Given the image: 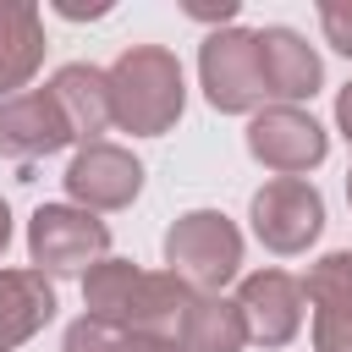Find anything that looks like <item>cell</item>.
<instances>
[{"instance_id":"obj_1","label":"cell","mask_w":352,"mask_h":352,"mask_svg":"<svg viewBox=\"0 0 352 352\" xmlns=\"http://www.w3.org/2000/svg\"><path fill=\"white\" fill-rule=\"evenodd\" d=\"M110 110L116 126L132 138H165L187 110V77L176 50L165 44H132L110 66Z\"/></svg>"},{"instance_id":"obj_2","label":"cell","mask_w":352,"mask_h":352,"mask_svg":"<svg viewBox=\"0 0 352 352\" xmlns=\"http://www.w3.org/2000/svg\"><path fill=\"white\" fill-rule=\"evenodd\" d=\"M165 264L192 292H226L242 275V231L220 209H187L165 231Z\"/></svg>"},{"instance_id":"obj_3","label":"cell","mask_w":352,"mask_h":352,"mask_svg":"<svg viewBox=\"0 0 352 352\" xmlns=\"http://www.w3.org/2000/svg\"><path fill=\"white\" fill-rule=\"evenodd\" d=\"M198 82L204 99L220 116H258L270 88H264V66H258V33L253 28H214L198 44Z\"/></svg>"},{"instance_id":"obj_4","label":"cell","mask_w":352,"mask_h":352,"mask_svg":"<svg viewBox=\"0 0 352 352\" xmlns=\"http://www.w3.org/2000/svg\"><path fill=\"white\" fill-rule=\"evenodd\" d=\"M28 258L38 275H88L110 258V226L77 204H38L28 220Z\"/></svg>"},{"instance_id":"obj_5","label":"cell","mask_w":352,"mask_h":352,"mask_svg":"<svg viewBox=\"0 0 352 352\" xmlns=\"http://www.w3.org/2000/svg\"><path fill=\"white\" fill-rule=\"evenodd\" d=\"M248 220H253V236L292 258V253H308L324 231V198L308 176H270L253 198H248Z\"/></svg>"},{"instance_id":"obj_6","label":"cell","mask_w":352,"mask_h":352,"mask_svg":"<svg viewBox=\"0 0 352 352\" xmlns=\"http://www.w3.org/2000/svg\"><path fill=\"white\" fill-rule=\"evenodd\" d=\"M248 154L275 176H308L330 154V132L302 104H264L248 116Z\"/></svg>"},{"instance_id":"obj_7","label":"cell","mask_w":352,"mask_h":352,"mask_svg":"<svg viewBox=\"0 0 352 352\" xmlns=\"http://www.w3.org/2000/svg\"><path fill=\"white\" fill-rule=\"evenodd\" d=\"M66 198L88 214H110V209H126L138 192H143V160L110 138L99 143H82L66 165Z\"/></svg>"},{"instance_id":"obj_8","label":"cell","mask_w":352,"mask_h":352,"mask_svg":"<svg viewBox=\"0 0 352 352\" xmlns=\"http://www.w3.org/2000/svg\"><path fill=\"white\" fill-rule=\"evenodd\" d=\"M236 308H242L248 341H258V346H286V341H297V330H302L308 297H302V280H297V275H286V270H253V275H242V286H236Z\"/></svg>"},{"instance_id":"obj_9","label":"cell","mask_w":352,"mask_h":352,"mask_svg":"<svg viewBox=\"0 0 352 352\" xmlns=\"http://www.w3.org/2000/svg\"><path fill=\"white\" fill-rule=\"evenodd\" d=\"M66 143H77V138H72V126H66L50 88H28L16 99H0V154L6 160L33 165V160L60 154Z\"/></svg>"},{"instance_id":"obj_10","label":"cell","mask_w":352,"mask_h":352,"mask_svg":"<svg viewBox=\"0 0 352 352\" xmlns=\"http://www.w3.org/2000/svg\"><path fill=\"white\" fill-rule=\"evenodd\" d=\"M302 297L314 308V352H352V248L324 253L308 270Z\"/></svg>"},{"instance_id":"obj_11","label":"cell","mask_w":352,"mask_h":352,"mask_svg":"<svg viewBox=\"0 0 352 352\" xmlns=\"http://www.w3.org/2000/svg\"><path fill=\"white\" fill-rule=\"evenodd\" d=\"M258 66L275 104H302L324 88V60L297 28H258Z\"/></svg>"},{"instance_id":"obj_12","label":"cell","mask_w":352,"mask_h":352,"mask_svg":"<svg viewBox=\"0 0 352 352\" xmlns=\"http://www.w3.org/2000/svg\"><path fill=\"white\" fill-rule=\"evenodd\" d=\"M50 94L72 126L77 143H99L104 126H116V110H110V72L88 66V60H66L55 77H50Z\"/></svg>"},{"instance_id":"obj_13","label":"cell","mask_w":352,"mask_h":352,"mask_svg":"<svg viewBox=\"0 0 352 352\" xmlns=\"http://www.w3.org/2000/svg\"><path fill=\"white\" fill-rule=\"evenodd\" d=\"M44 66V16L33 0H0V99L28 94Z\"/></svg>"},{"instance_id":"obj_14","label":"cell","mask_w":352,"mask_h":352,"mask_svg":"<svg viewBox=\"0 0 352 352\" xmlns=\"http://www.w3.org/2000/svg\"><path fill=\"white\" fill-rule=\"evenodd\" d=\"M55 319V286L50 275L28 270H0V352L33 341L44 324Z\"/></svg>"},{"instance_id":"obj_15","label":"cell","mask_w":352,"mask_h":352,"mask_svg":"<svg viewBox=\"0 0 352 352\" xmlns=\"http://www.w3.org/2000/svg\"><path fill=\"white\" fill-rule=\"evenodd\" d=\"M192 297H198V292H192L182 275H170V270H143V286H138V302H132V319H126V330L182 346V330H187Z\"/></svg>"},{"instance_id":"obj_16","label":"cell","mask_w":352,"mask_h":352,"mask_svg":"<svg viewBox=\"0 0 352 352\" xmlns=\"http://www.w3.org/2000/svg\"><path fill=\"white\" fill-rule=\"evenodd\" d=\"M138 286H143V270L132 258H99L88 275H82V314L88 319H104V324H121L132 319V302H138Z\"/></svg>"},{"instance_id":"obj_17","label":"cell","mask_w":352,"mask_h":352,"mask_svg":"<svg viewBox=\"0 0 352 352\" xmlns=\"http://www.w3.org/2000/svg\"><path fill=\"white\" fill-rule=\"evenodd\" d=\"M242 346H248V324H242L236 297L198 292L192 314H187V330H182V352H242Z\"/></svg>"},{"instance_id":"obj_18","label":"cell","mask_w":352,"mask_h":352,"mask_svg":"<svg viewBox=\"0 0 352 352\" xmlns=\"http://www.w3.org/2000/svg\"><path fill=\"white\" fill-rule=\"evenodd\" d=\"M116 346H121V324H104L88 314H77L60 336V352H116Z\"/></svg>"},{"instance_id":"obj_19","label":"cell","mask_w":352,"mask_h":352,"mask_svg":"<svg viewBox=\"0 0 352 352\" xmlns=\"http://www.w3.org/2000/svg\"><path fill=\"white\" fill-rule=\"evenodd\" d=\"M319 28H324V44L352 60V0H319Z\"/></svg>"},{"instance_id":"obj_20","label":"cell","mask_w":352,"mask_h":352,"mask_svg":"<svg viewBox=\"0 0 352 352\" xmlns=\"http://www.w3.org/2000/svg\"><path fill=\"white\" fill-rule=\"evenodd\" d=\"M116 352H182L170 341H154V336H138V330H121V346Z\"/></svg>"},{"instance_id":"obj_21","label":"cell","mask_w":352,"mask_h":352,"mask_svg":"<svg viewBox=\"0 0 352 352\" xmlns=\"http://www.w3.org/2000/svg\"><path fill=\"white\" fill-rule=\"evenodd\" d=\"M336 132H341V138L352 143V82H346V88L336 94Z\"/></svg>"},{"instance_id":"obj_22","label":"cell","mask_w":352,"mask_h":352,"mask_svg":"<svg viewBox=\"0 0 352 352\" xmlns=\"http://www.w3.org/2000/svg\"><path fill=\"white\" fill-rule=\"evenodd\" d=\"M55 11L60 16H72V22H82V16H110V6L99 0V6H72V0H55Z\"/></svg>"},{"instance_id":"obj_23","label":"cell","mask_w":352,"mask_h":352,"mask_svg":"<svg viewBox=\"0 0 352 352\" xmlns=\"http://www.w3.org/2000/svg\"><path fill=\"white\" fill-rule=\"evenodd\" d=\"M11 231H16V226H11V204L0 198V258H6V248H11Z\"/></svg>"},{"instance_id":"obj_24","label":"cell","mask_w":352,"mask_h":352,"mask_svg":"<svg viewBox=\"0 0 352 352\" xmlns=\"http://www.w3.org/2000/svg\"><path fill=\"white\" fill-rule=\"evenodd\" d=\"M346 204H352V165H346Z\"/></svg>"}]
</instances>
